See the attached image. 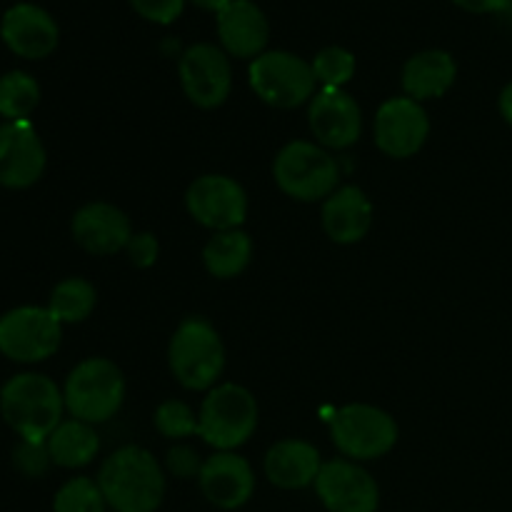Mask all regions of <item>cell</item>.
<instances>
[{"label":"cell","mask_w":512,"mask_h":512,"mask_svg":"<svg viewBox=\"0 0 512 512\" xmlns=\"http://www.w3.org/2000/svg\"><path fill=\"white\" fill-rule=\"evenodd\" d=\"M153 420L158 433L168 440H183L198 433V415L183 400L170 398L165 403H160Z\"/></svg>","instance_id":"f1b7e54d"},{"label":"cell","mask_w":512,"mask_h":512,"mask_svg":"<svg viewBox=\"0 0 512 512\" xmlns=\"http://www.w3.org/2000/svg\"><path fill=\"white\" fill-rule=\"evenodd\" d=\"M185 208L195 223L215 233L238 230L248 218V193L228 175H200L185 193Z\"/></svg>","instance_id":"30bf717a"},{"label":"cell","mask_w":512,"mask_h":512,"mask_svg":"<svg viewBox=\"0 0 512 512\" xmlns=\"http://www.w3.org/2000/svg\"><path fill=\"white\" fill-rule=\"evenodd\" d=\"M73 238L85 253L90 255H115L128 248L133 238L130 218L113 203H88L73 215Z\"/></svg>","instance_id":"ac0fdd59"},{"label":"cell","mask_w":512,"mask_h":512,"mask_svg":"<svg viewBox=\"0 0 512 512\" xmlns=\"http://www.w3.org/2000/svg\"><path fill=\"white\" fill-rule=\"evenodd\" d=\"M250 88L263 103L280 110L300 108L318 93L313 65L288 50H265L250 63Z\"/></svg>","instance_id":"ba28073f"},{"label":"cell","mask_w":512,"mask_h":512,"mask_svg":"<svg viewBox=\"0 0 512 512\" xmlns=\"http://www.w3.org/2000/svg\"><path fill=\"white\" fill-rule=\"evenodd\" d=\"M183 93L203 110L220 108L233 90V68L228 53L213 43H195L183 53L178 65Z\"/></svg>","instance_id":"8fae6325"},{"label":"cell","mask_w":512,"mask_h":512,"mask_svg":"<svg viewBox=\"0 0 512 512\" xmlns=\"http://www.w3.org/2000/svg\"><path fill=\"white\" fill-rule=\"evenodd\" d=\"M13 463L25 478H40L45 470L50 468L53 458H50L48 443H35V440H20V445L13 453Z\"/></svg>","instance_id":"f546056e"},{"label":"cell","mask_w":512,"mask_h":512,"mask_svg":"<svg viewBox=\"0 0 512 512\" xmlns=\"http://www.w3.org/2000/svg\"><path fill=\"white\" fill-rule=\"evenodd\" d=\"M258 400L238 383L215 385L198 413V435L215 453H235L258 430Z\"/></svg>","instance_id":"277c9868"},{"label":"cell","mask_w":512,"mask_h":512,"mask_svg":"<svg viewBox=\"0 0 512 512\" xmlns=\"http://www.w3.org/2000/svg\"><path fill=\"white\" fill-rule=\"evenodd\" d=\"M48 153L30 120L0 123V185L25 190L45 173Z\"/></svg>","instance_id":"5bb4252c"},{"label":"cell","mask_w":512,"mask_h":512,"mask_svg":"<svg viewBox=\"0 0 512 512\" xmlns=\"http://www.w3.org/2000/svg\"><path fill=\"white\" fill-rule=\"evenodd\" d=\"M458 78V63L448 50H423L415 53L403 68V90L408 98L433 100L443 98Z\"/></svg>","instance_id":"7402d4cb"},{"label":"cell","mask_w":512,"mask_h":512,"mask_svg":"<svg viewBox=\"0 0 512 512\" xmlns=\"http://www.w3.org/2000/svg\"><path fill=\"white\" fill-rule=\"evenodd\" d=\"M108 503L93 478H70L53 498V512H108Z\"/></svg>","instance_id":"4316f807"},{"label":"cell","mask_w":512,"mask_h":512,"mask_svg":"<svg viewBox=\"0 0 512 512\" xmlns=\"http://www.w3.org/2000/svg\"><path fill=\"white\" fill-rule=\"evenodd\" d=\"M498 105H500V115H503L505 123H508L510 128H512V80H510L508 85H505L503 93H500Z\"/></svg>","instance_id":"e575fe53"},{"label":"cell","mask_w":512,"mask_h":512,"mask_svg":"<svg viewBox=\"0 0 512 512\" xmlns=\"http://www.w3.org/2000/svg\"><path fill=\"white\" fill-rule=\"evenodd\" d=\"M165 465H168V470L175 475V478L198 480L200 468H203V460H200V455L195 453L193 448H188V445H178V448H173L168 453Z\"/></svg>","instance_id":"1f68e13d"},{"label":"cell","mask_w":512,"mask_h":512,"mask_svg":"<svg viewBox=\"0 0 512 512\" xmlns=\"http://www.w3.org/2000/svg\"><path fill=\"white\" fill-rule=\"evenodd\" d=\"M168 365L185 390H213L225 370V345L213 323L190 315L173 333Z\"/></svg>","instance_id":"3957f363"},{"label":"cell","mask_w":512,"mask_h":512,"mask_svg":"<svg viewBox=\"0 0 512 512\" xmlns=\"http://www.w3.org/2000/svg\"><path fill=\"white\" fill-rule=\"evenodd\" d=\"M130 5L135 8V13L143 15L150 23L170 25L183 13L185 0H130Z\"/></svg>","instance_id":"4dcf8cb0"},{"label":"cell","mask_w":512,"mask_h":512,"mask_svg":"<svg viewBox=\"0 0 512 512\" xmlns=\"http://www.w3.org/2000/svg\"><path fill=\"white\" fill-rule=\"evenodd\" d=\"M330 438L335 448L355 463H368L388 455L398 443V423L383 408L350 403L330 418Z\"/></svg>","instance_id":"52a82bcc"},{"label":"cell","mask_w":512,"mask_h":512,"mask_svg":"<svg viewBox=\"0 0 512 512\" xmlns=\"http://www.w3.org/2000/svg\"><path fill=\"white\" fill-rule=\"evenodd\" d=\"M253 258V240L245 230H223L215 233L203 248V263L213 278H238Z\"/></svg>","instance_id":"cb8c5ba5"},{"label":"cell","mask_w":512,"mask_h":512,"mask_svg":"<svg viewBox=\"0 0 512 512\" xmlns=\"http://www.w3.org/2000/svg\"><path fill=\"white\" fill-rule=\"evenodd\" d=\"M45 443H48L53 465L68 470H78L90 465L100 450V440L93 425L83 423V420L78 418L63 420V423L50 433V438L45 440Z\"/></svg>","instance_id":"603a6c76"},{"label":"cell","mask_w":512,"mask_h":512,"mask_svg":"<svg viewBox=\"0 0 512 512\" xmlns=\"http://www.w3.org/2000/svg\"><path fill=\"white\" fill-rule=\"evenodd\" d=\"M273 178L288 198L300 203L328 200L338 190V160L318 143L293 140L275 155Z\"/></svg>","instance_id":"8992f818"},{"label":"cell","mask_w":512,"mask_h":512,"mask_svg":"<svg viewBox=\"0 0 512 512\" xmlns=\"http://www.w3.org/2000/svg\"><path fill=\"white\" fill-rule=\"evenodd\" d=\"M313 75L323 88H345L355 75V55L340 45L323 48L313 58Z\"/></svg>","instance_id":"83f0119b"},{"label":"cell","mask_w":512,"mask_h":512,"mask_svg":"<svg viewBox=\"0 0 512 512\" xmlns=\"http://www.w3.org/2000/svg\"><path fill=\"white\" fill-rule=\"evenodd\" d=\"M98 485L115 512H155L165 500V473L158 458L140 445L115 450L100 465Z\"/></svg>","instance_id":"6da1fadb"},{"label":"cell","mask_w":512,"mask_h":512,"mask_svg":"<svg viewBox=\"0 0 512 512\" xmlns=\"http://www.w3.org/2000/svg\"><path fill=\"white\" fill-rule=\"evenodd\" d=\"M323 458L313 443L300 438H285L265 453V478L280 490H303L315 485Z\"/></svg>","instance_id":"ffe728a7"},{"label":"cell","mask_w":512,"mask_h":512,"mask_svg":"<svg viewBox=\"0 0 512 512\" xmlns=\"http://www.w3.org/2000/svg\"><path fill=\"white\" fill-rule=\"evenodd\" d=\"M98 303V293H95L93 283L85 278H65L53 288L48 300V310L60 325L65 323H83L90 318Z\"/></svg>","instance_id":"d4e9b609"},{"label":"cell","mask_w":512,"mask_h":512,"mask_svg":"<svg viewBox=\"0 0 512 512\" xmlns=\"http://www.w3.org/2000/svg\"><path fill=\"white\" fill-rule=\"evenodd\" d=\"M0 413L20 440L45 443L63 423L65 398L55 380L40 373L13 375L0 390Z\"/></svg>","instance_id":"7a4b0ae2"},{"label":"cell","mask_w":512,"mask_h":512,"mask_svg":"<svg viewBox=\"0 0 512 512\" xmlns=\"http://www.w3.org/2000/svg\"><path fill=\"white\" fill-rule=\"evenodd\" d=\"M203 498L218 510H240L255 493L253 465L238 453H213L198 475Z\"/></svg>","instance_id":"2e32d148"},{"label":"cell","mask_w":512,"mask_h":512,"mask_svg":"<svg viewBox=\"0 0 512 512\" xmlns=\"http://www.w3.org/2000/svg\"><path fill=\"white\" fill-rule=\"evenodd\" d=\"M190 3H195L198 8H203V10H208V13L220 15L230 3H233V0H190Z\"/></svg>","instance_id":"d590c367"},{"label":"cell","mask_w":512,"mask_h":512,"mask_svg":"<svg viewBox=\"0 0 512 512\" xmlns=\"http://www.w3.org/2000/svg\"><path fill=\"white\" fill-rule=\"evenodd\" d=\"M220 45L233 58H258L270 40V25L253 0H233L218 15Z\"/></svg>","instance_id":"d6986e66"},{"label":"cell","mask_w":512,"mask_h":512,"mask_svg":"<svg viewBox=\"0 0 512 512\" xmlns=\"http://www.w3.org/2000/svg\"><path fill=\"white\" fill-rule=\"evenodd\" d=\"M308 123L318 145L330 150H345L360 140L363 113L345 88H320L308 108Z\"/></svg>","instance_id":"9a60e30c"},{"label":"cell","mask_w":512,"mask_h":512,"mask_svg":"<svg viewBox=\"0 0 512 512\" xmlns=\"http://www.w3.org/2000/svg\"><path fill=\"white\" fill-rule=\"evenodd\" d=\"M373 228V203L358 185H343L323 203V230L338 245H355Z\"/></svg>","instance_id":"44dd1931"},{"label":"cell","mask_w":512,"mask_h":512,"mask_svg":"<svg viewBox=\"0 0 512 512\" xmlns=\"http://www.w3.org/2000/svg\"><path fill=\"white\" fill-rule=\"evenodd\" d=\"M40 103V85L25 70H10L0 78V115L5 120H28Z\"/></svg>","instance_id":"484cf974"},{"label":"cell","mask_w":512,"mask_h":512,"mask_svg":"<svg viewBox=\"0 0 512 512\" xmlns=\"http://www.w3.org/2000/svg\"><path fill=\"white\" fill-rule=\"evenodd\" d=\"M63 340V325L48 308L23 305L0 315V353L15 363H43Z\"/></svg>","instance_id":"9c48e42d"},{"label":"cell","mask_w":512,"mask_h":512,"mask_svg":"<svg viewBox=\"0 0 512 512\" xmlns=\"http://www.w3.org/2000/svg\"><path fill=\"white\" fill-rule=\"evenodd\" d=\"M0 38L25 60H43L58 48L60 30L53 15L35 3H15L0 20Z\"/></svg>","instance_id":"e0dca14e"},{"label":"cell","mask_w":512,"mask_h":512,"mask_svg":"<svg viewBox=\"0 0 512 512\" xmlns=\"http://www.w3.org/2000/svg\"><path fill=\"white\" fill-rule=\"evenodd\" d=\"M65 410L83 423L100 425L118 415L125 400L123 370L108 358H88L70 370L63 388Z\"/></svg>","instance_id":"5b68a950"},{"label":"cell","mask_w":512,"mask_h":512,"mask_svg":"<svg viewBox=\"0 0 512 512\" xmlns=\"http://www.w3.org/2000/svg\"><path fill=\"white\" fill-rule=\"evenodd\" d=\"M315 495L328 512H378V480L360 463L335 458L323 463L315 478Z\"/></svg>","instance_id":"7c38bea8"},{"label":"cell","mask_w":512,"mask_h":512,"mask_svg":"<svg viewBox=\"0 0 512 512\" xmlns=\"http://www.w3.org/2000/svg\"><path fill=\"white\" fill-rule=\"evenodd\" d=\"M125 253H128V260L135 268H153L158 263L160 243L153 233H135Z\"/></svg>","instance_id":"d6a6232c"},{"label":"cell","mask_w":512,"mask_h":512,"mask_svg":"<svg viewBox=\"0 0 512 512\" xmlns=\"http://www.w3.org/2000/svg\"><path fill=\"white\" fill-rule=\"evenodd\" d=\"M430 135V118L423 103L400 95L388 98L375 113V145L388 158H413Z\"/></svg>","instance_id":"4fadbf2b"},{"label":"cell","mask_w":512,"mask_h":512,"mask_svg":"<svg viewBox=\"0 0 512 512\" xmlns=\"http://www.w3.org/2000/svg\"><path fill=\"white\" fill-rule=\"evenodd\" d=\"M453 3L468 13H498V10L508 8L510 0H453Z\"/></svg>","instance_id":"836d02e7"}]
</instances>
